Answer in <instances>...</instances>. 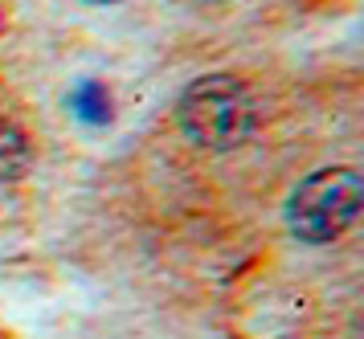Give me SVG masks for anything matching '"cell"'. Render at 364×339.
Instances as JSON below:
<instances>
[{
  "label": "cell",
  "instance_id": "cell-1",
  "mask_svg": "<svg viewBox=\"0 0 364 339\" xmlns=\"http://www.w3.org/2000/svg\"><path fill=\"white\" fill-rule=\"evenodd\" d=\"M176 119H181V131L197 147L230 151L254 135L258 107L233 74H205L181 95Z\"/></svg>",
  "mask_w": 364,
  "mask_h": 339
},
{
  "label": "cell",
  "instance_id": "cell-2",
  "mask_svg": "<svg viewBox=\"0 0 364 339\" xmlns=\"http://www.w3.org/2000/svg\"><path fill=\"white\" fill-rule=\"evenodd\" d=\"M360 172L356 168H323L299 184L287 200V225L299 242H336L360 217Z\"/></svg>",
  "mask_w": 364,
  "mask_h": 339
},
{
  "label": "cell",
  "instance_id": "cell-4",
  "mask_svg": "<svg viewBox=\"0 0 364 339\" xmlns=\"http://www.w3.org/2000/svg\"><path fill=\"white\" fill-rule=\"evenodd\" d=\"M70 102H74V111H82L90 123H107V119H111V102H107V90H102L99 82H82V86L70 95Z\"/></svg>",
  "mask_w": 364,
  "mask_h": 339
},
{
  "label": "cell",
  "instance_id": "cell-5",
  "mask_svg": "<svg viewBox=\"0 0 364 339\" xmlns=\"http://www.w3.org/2000/svg\"><path fill=\"white\" fill-rule=\"evenodd\" d=\"M90 4H111V0H90Z\"/></svg>",
  "mask_w": 364,
  "mask_h": 339
},
{
  "label": "cell",
  "instance_id": "cell-3",
  "mask_svg": "<svg viewBox=\"0 0 364 339\" xmlns=\"http://www.w3.org/2000/svg\"><path fill=\"white\" fill-rule=\"evenodd\" d=\"M29 172V139L17 123L0 119V184H13Z\"/></svg>",
  "mask_w": 364,
  "mask_h": 339
}]
</instances>
